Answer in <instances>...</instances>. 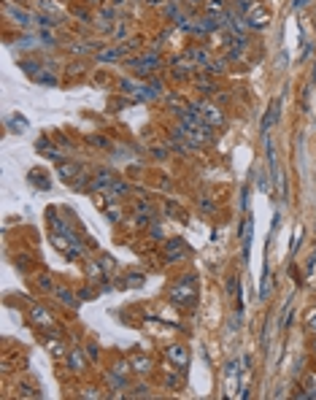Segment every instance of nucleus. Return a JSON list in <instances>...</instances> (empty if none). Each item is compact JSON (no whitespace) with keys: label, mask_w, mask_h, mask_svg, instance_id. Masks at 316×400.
Listing matches in <instances>:
<instances>
[{"label":"nucleus","mask_w":316,"mask_h":400,"mask_svg":"<svg viewBox=\"0 0 316 400\" xmlns=\"http://www.w3.org/2000/svg\"><path fill=\"white\" fill-rule=\"evenodd\" d=\"M130 395H132V397H149V387H146V384H138Z\"/></svg>","instance_id":"nucleus-35"},{"label":"nucleus","mask_w":316,"mask_h":400,"mask_svg":"<svg viewBox=\"0 0 316 400\" xmlns=\"http://www.w3.org/2000/svg\"><path fill=\"white\" fill-rule=\"evenodd\" d=\"M57 144H62L65 149H71V141H68V138H62V136H57Z\"/></svg>","instance_id":"nucleus-47"},{"label":"nucleus","mask_w":316,"mask_h":400,"mask_svg":"<svg viewBox=\"0 0 316 400\" xmlns=\"http://www.w3.org/2000/svg\"><path fill=\"white\" fill-rule=\"evenodd\" d=\"M87 351H89V357H92V360H98V354H100V349L95 346V344H89V346H87Z\"/></svg>","instance_id":"nucleus-45"},{"label":"nucleus","mask_w":316,"mask_h":400,"mask_svg":"<svg viewBox=\"0 0 316 400\" xmlns=\"http://www.w3.org/2000/svg\"><path fill=\"white\" fill-rule=\"evenodd\" d=\"M73 14H76V16H79V19H84V22H89V14H87V11H84V8H81V6H76V8H73Z\"/></svg>","instance_id":"nucleus-40"},{"label":"nucleus","mask_w":316,"mask_h":400,"mask_svg":"<svg viewBox=\"0 0 316 400\" xmlns=\"http://www.w3.org/2000/svg\"><path fill=\"white\" fill-rule=\"evenodd\" d=\"M162 252H165V260L168 262H181V260H184V257H187V243L184 241H181V238H168V241H165V249H162Z\"/></svg>","instance_id":"nucleus-5"},{"label":"nucleus","mask_w":316,"mask_h":400,"mask_svg":"<svg viewBox=\"0 0 316 400\" xmlns=\"http://www.w3.org/2000/svg\"><path fill=\"white\" fill-rule=\"evenodd\" d=\"M305 325H308V330H313V332H316V308L308 314V319H305Z\"/></svg>","instance_id":"nucleus-37"},{"label":"nucleus","mask_w":316,"mask_h":400,"mask_svg":"<svg viewBox=\"0 0 316 400\" xmlns=\"http://www.w3.org/2000/svg\"><path fill=\"white\" fill-rule=\"evenodd\" d=\"M8 127H11V132H25L27 119L22 117V114H14V117H8Z\"/></svg>","instance_id":"nucleus-21"},{"label":"nucleus","mask_w":316,"mask_h":400,"mask_svg":"<svg viewBox=\"0 0 316 400\" xmlns=\"http://www.w3.org/2000/svg\"><path fill=\"white\" fill-rule=\"evenodd\" d=\"M267 295H270V268L265 265V271H262V287H260V300H267Z\"/></svg>","instance_id":"nucleus-24"},{"label":"nucleus","mask_w":316,"mask_h":400,"mask_svg":"<svg viewBox=\"0 0 316 400\" xmlns=\"http://www.w3.org/2000/svg\"><path fill=\"white\" fill-rule=\"evenodd\" d=\"M30 184L33 187H41V189H49V179H46V173L43 170H30Z\"/></svg>","instance_id":"nucleus-20"},{"label":"nucleus","mask_w":316,"mask_h":400,"mask_svg":"<svg viewBox=\"0 0 316 400\" xmlns=\"http://www.w3.org/2000/svg\"><path fill=\"white\" fill-rule=\"evenodd\" d=\"M276 65H279V68H286V52H281L279 57H276Z\"/></svg>","instance_id":"nucleus-44"},{"label":"nucleus","mask_w":316,"mask_h":400,"mask_svg":"<svg viewBox=\"0 0 316 400\" xmlns=\"http://www.w3.org/2000/svg\"><path fill=\"white\" fill-rule=\"evenodd\" d=\"M257 184H260V189H262V192L267 189V184H265V176H262V170H260V168H257Z\"/></svg>","instance_id":"nucleus-42"},{"label":"nucleus","mask_w":316,"mask_h":400,"mask_svg":"<svg viewBox=\"0 0 316 400\" xmlns=\"http://www.w3.org/2000/svg\"><path fill=\"white\" fill-rule=\"evenodd\" d=\"M254 6H257V0H235V11L241 14V16H246Z\"/></svg>","instance_id":"nucleus-27"},{"label":"nucleus","mask_w":316,"mask_h":400,"mask_svg":"<svg viewBox=\"0 0 316 400\" xmlns=\"http://www.w3.org/2000/svg\"><path fill=\"white\" fill-rule=\"evenodd\" d=\"M313 349H316V341H313Z\"/></svg>","instance_id":"nucleus-53"},{"label":"nucleus","mask_w":316,"mask_h":400,"mask_svg":"<svg viewBox=\"0 0 316 400\" xmlns=\"http://www.w3.org/2000/svg\"><path fill=\"white\" fill-rule=\"evenodd\" d=\"M305 6H308V0H295V3H292L295 11H298V8H305Z\"/></svg>","instance_id":"nucleus-46"},{"label":"nucleus","mask_w":316,"mask_h":400,"mask_svg":"<svg viewBox=\"0 0 316 400\" xmlns=\"http://www.w3.org/2000/svg\"><path fill=\"white\" fill-rule=\"evenodd\" d=\"M124 281H127L130 287H141V284H143V273H127V276H124Z\"/></svg>","instance_id":"nucleus-33"},{"label":"nucleus","mask_w":316,"mask_h":400,"mask_svg":"<svg viewBox=\"0 0 316 400\" xmlns=\"http://www.w3.org/2000/svg\"><path fill=\"white\" fill-rule=\"evenodd\" d=\"M54 295H57V298H60L68 308H79V300H81V298H79V295H73L71 290H65V287H54Z\"/></svg>","instance_id":"nucleus-15"},{"label":"nucleus","mask_w":316,"mask_h":400,"mask_svg":"<svg viewBox=\"0 0 316 400\" xmlns=\"http://www.w3.org/2000/svg\"><path fill=\"white\" fill-rule=\"evenodd\" d=\"M57 173H60V179H65V182H73L76 173H81V165L79 163H71V160H60Z\"/></svg>","instance_id":"nucleus-12"},{"label":"nucleus","mask_w":316,"mask_h":400,"mask_svg":"<svg viewBox=\"0 0 316 400\" xmlns=\"http://www.w3.org/2000/svg\"><path fill=\"white\" fill-rule=\"evenodd\" d=\"M130 368H132V363H127V360H119V363H114V368H111V373H117V376H124V379H127V373H130Z\"/></svg>","instance_id":"nucleus-26"},{"label":"nucleus","mask_w":316,"mask_h":400,"mask_svg":"<svg viewBox=\"0 0 316 400\" xmlns=\"http://www.w3.org/2000/svg\"><path fill=\"white\" fill-rule=\"evenodd\" d=\"M197 68L195 60H189L187 54H181L173 60V65H170V71H173V79H192V73Z\"/></svg>","instance_id":"nucleus-6"},{"label":"nucleus","mask_w":316,"mask_h":400,"mask_svg":"<svg viewBox=\"0 0 316 400\" xmlns=\"http://www.w3.org/2000/svg\"><path fill=\"white\" fill-rule=\"evenodd\" d=\"M168 298H170V303H176V306H192L195 303V276L178 279L173 287H170Z\"/></svg>","instance_id":"nucleus-1"},{"label":"nucleus","mask_w":316,"mask_h":400,"mask_svg":"<svg viewBox=\"0 0 316 400\" xmlns=\"http://www.w3.org/2000/svg\"><path fill=\"white\" fill-rule=\"evenodd\" d=\"M279 114H281V100H270V106H267V111H265V117H262V125H260V130L262 132H267L276 122H279Z\"/></svg>","instance_id":"nucleus-10"},{"label":"nucleus","mask_w":316,"mask_h":400,"mask_svg":"<svg viewBox=\"0 0 316 400\" xmlns=\"http://www.w3.org/2000/svg\"><path fill=\"white\" fill-rule=\"evenodd\" d=\"M84 397H100V392H95V389H87V392H84Z\"/></svg>","instance_id":"nucleus-49"},{"label":"nucleus","mask_w":316,"mask_h":400,"mask_svg":"<svg viewBox=\"0 0 316 400\" xmlns=\"http://www.w3.org/2000/svg\"><path fill=\"white\" fill-rule=\"evenodd\" d=\"M206 71H208V73H224V71H227V62H224V60H211V62L206 65Z\"/></svg>","instance_id":"nucleus-30"},{"label":"nucleus","mask_w":316,"mask_h":400,"mask_svg":"<svg viewBox=\"0 0 316 400\" xmlns=\"http://www.w3.org/2000/svg\"><path fill=\"white\" fill-rule=\"evenodd\" d=\"M49 351H52V357H65L68 351H65V346H62V341H49Z\"/></svg>","instance_id":"nucleus-29"},{"label":"nucleus","mask_w":316,"mask_h":400,"mask_svg":"<svg viewBox=\"0 0 316 400\" xmlns=\"http://www.w3.org/2000/svg\"><path fill=\"white\" fill-rule=\"evenodd\" d=\"M206 11L211 16H222L227 8H224V0H206Z\"/></svg>","instance_id":"nucleus-23"},{"label":"nucleus","mask_w":316,"mask_h":400,"mask_svg":"<svg viewBox=\"0 0 316 400\" xmlns=\"http://www.w3.org/2000/svg\"><path fill=\"white\" fill-rule=\"evenodd\" d=\"M35 284H38V287H41V290H46V292H54L52 276H46V273H41V276H38V279H35Z\"/></svg>","instance_id":"nucleus-31"},{"label":"nucleus","mask_w":316,"mask_h":400,"mask_svg":"<svg viewBox=\"0 0 316 400\" xmlns=\"http://www.w3.org/2000/svg\"><path fill=\"white\" fill-rule=\"evenodd\" d=\"M71 184H73V189H84V187H89V176L87 173H79Z\"/></svg>","instance_id":"nucleus-32"},{"label":"nucleus","mask_w":316,"mask_h":400,"mask_svg":"<svg viewBox=\"0 0 316 400\" xmlns=\"http://www.w3.org/2000/svg\"><path fill=\"white\" fill-rule=\"evenodd\" d=\"M241 238H243V257L249 260V249H252V219H243V225H241Z\"/></svg>","instance_id":"nucleus-18"},{"label":"nucleus","mask_w":316,"mask_h":400,"mask_svg":"<svg viewBox=\"0 0 316 400\" xmlns=\"http://www.w3.org/2000/svg\"><path fill=\"white\" fill-rule=\"evenodd\" d=\"M200 208H203V211H208V214H211V211H214V203H211L208 197H200Z\"/></svg>","instance_id":"nucleus-39"},{"label":"nucleus","mask_w":316,"mask_h":400,"mask_svg":"<svg viewBox=\"0 0 316 400\" xmlns=\"http://www.w3.org/2000/svg\"><path fill=\"white\" fill-rule=\"evenodd\" d=\"M89 3H103V0H89Z\"/></svg>","instance_id":"nucleus-51"},{"label":"nucleus","mask_w":316,"mask_h":400,"mask_svg":"<svg viewBox=\"0 0 316 400\" xmlns=\"http://www.w3.org/2000/svg\"><path fill=\"white\" fill-rule=\"evenodd\" d=\"M3 14H6V19H11L14 25H19L22 30H27V27H33L35 25V14H30V11H25V8H19V6H14V3H3Z\"/></svg>","instance_id":"nucleus-2"},{"label":"nucleus","mask_w":316,"mask_h":400,"mask_svg":"<svg viewBox=\"0 0 316 400\" xmlns=\"http://www.w3.org/2000/svg\"><path fill=\"white\" fill-rule=\"evenodd\" d=\"M130 363H132V370H136V373H143V376H146L149 370H151V360H149L146 354H141V351L130 354Z\"/></svg>","instance_id":"nucleus-13"},{"label":"nucleus","mask_w":316,"mask_h":400,"mask_svg":"<svg viewBox=\"0 0 316 400\" xmlns=\"http://www.w3.org/2000/svg\"><path fill=\"white\" fill-rule=\"evenodd\" d=\"M114 3H117V6H122V3H127V0H114Z\"/></svg>","instance_id":"nucleus-50"},{"label":"nucleus","mask_w":316,"mask_h":400,"mask_svg":"<svg viewBox=\"0 0 316 400\" xmlns=\"http://www.w3.org/2000/svg\"><path fill=\"white\" fill-rule=\"evenodd\" d=\"M52 146H54V144H52V141L46 138V136H41V138L35 141V149H38V151H43V154H46V151H49Z\"/></svg>","instance_id":"nucleus-34"},{"label":"nucleus","mask_w":316,"mask_h":400,"mask_svg":"<svg viewBox=\"0 0 316 400\" xmlns=\"http://www.w3.org/2000/svg\"><path fill=\"white\" fill-rule=\"evenodd\" d=\"M35 6H38V11H43V14H49V16H57V19L65 16L62 6H57L54 0H35Z\"/></svg>","instance_id":"nucleus-14"},{"label":"nucleus","mask_w":316,"mask_h":400,"mask_svg":"<svg viewBox=\"0 0 316 400\" xmlns=\"http://www.w3.org/2000/svg\"><path fill=\"white\" fill-rule=\"evenodd\" d=\"M105 214H108L111 222H119V208L117 206H108V208H105Z\"/></svg>","instance_id":"nucleus-36"},{"label":"nucleus","mask_w":316,"mask_h":400,"mask_svg":"<svg viewBox=\"0 0 316 400\" xmlns=\"http://www.w3.org/2000/svg\"><path fill=\"white\" fill-rule=\"evenodd\" d=\"M130 192V184L127 182H114L111 189H105V195H108V200H117V197H124Z\"/></svg>","instance_id":"nucleus-19"},{"label":"nucleus","mask_w":316,"mask_h":400,"mask_svg":"<svg viewBox=\"0 0 316 400\" xmlns=\"http://www.w3.org/2000/svg\"><path fill=\"white\" fill-rule=\"evenodd\" d=\"M87 144H89V146H98V149H111V146H114L111 138H105V136H89Z\"/></svg>","instance_id":"nucleus-25"},{"label":"nucleus","mask_w":316,"mask_h":400,"mask_svg":"<svg viewBox=\"0 0 316 400\" xmlns=\"http://www.w3.org/2000/svg\"><path fill=\"white\" fill-rule=\"evenodd\" d=\"M192 3H200V0H192Z\"/></svg>","instance_id":"nucleus-52"},{"label":"nucleus","mask_w":316,"mask_h":400,"mask_svg":"<svg viewBox=\"0 0 316 400\" xmlns=\"http://www.w3.org/2000/svg\"><path fill=\"white\" fill-rule=\"evenodd\" d=\"M197 111H200V117H203V122H208L211 127H222V125H224V114H222V108H219L216 103L203 100V103L197 106Z\"/></svg>","instance_id":"nucleus-4"},{"label":"nucleus","mask_w":316,"mask_h":400,"mask_svg":"<svg viewBox=\"0 0 316 400\" xmlns=\"http://www.w3.org/2000/svg\"><path fill=\"white\" fill-rule=\"evenodd\" d=\"M200 90H203L206 95H211V92H216V84H211V81H200Z\"/></svg>","instance_id":"nucleus-38"},{"label":"nucleus","mask_w":316,"mask_h":400,"mask_svg":"<svg viewBox=\"0 0 316 400\" xmlns=\"http://www.w3.org/2000/svg\"><path fill=\"white\" fill-rule=\"evenodd\" d=\"M57 25H60V19H57V16H49L43 11L35 14V27H38V30H54Z\"/></svg>","instance_id":"nucleus-16"},{"label":"nucleus","mask_w":316,"mask_h":400,"mask_svg":"<svg viewBox=\"0 0 316 400\" xmlns=\"http://www.w3.org/2000/svg\"><path fill=\"white\" fill-rule=\"evenodd\" d=\"M68 368L73 370V373H81V370L87 368V357H84V349L73 346V349L68 351Z\"/></svg>","instance_id":"nucleus-11"},{"label":"nucleus","mask_w":316,"mask_h":400,"mask_svg":"<svg viewBox=\"0 0 316 400\" xmlns=\"http://www.w3.org/2000/svg\"><path fill=\"white\" fill-rule=\"evenodd\" d=\"M154 157L157 160H165V149H154Z\"/></svg>","instance_id":"nucleus-48"},{"label":"nucleus","mask_w":316,"mask_h":400,"mask_svg":"<svg viewBox=\"0 0 316 400\" xmlns=\"http://www.w3.org/2000/svg\"><path fill=\"white\" fill-rule=\"evenodd\" d=\"M35 81L41 84V87H57V76H54L52 71H46V68L35 76Z\"/></svg>","instance_id":"nucleus-22"},{"label":"nucleus","mask_w":316,"mask_h":400,"mask_svg":"<svg viewBox=\"0 0 316 400\" xmlns=\"http://www.w3.org/2000/svg\"><path fill=\"white\" fill-rule=\"evenodd\" d=\"M30 322L35 327H43V330H49L54 325V317L49 314V308H43L41 303H35V306L30 308Z\"/></svg>","instance_id":"nucleus-7"},{"label":"nucleus","mask_w":316,"mask_h":400,"mask_svg":"<svg viewBox=\"0 0 316 400\" xmlns=\"http://www.w3.org/2000/svg\"><path fill=\"white\" fill-rule=\"evenodd\" d=\"M111 184H114V173L111 170H98V176L89 182V192H105V189H111Z\"/></svg>","instance_id":"nucleus-9"},{"label":"nucleus","mask_w":316,"mask_h":400,"mask_svg":"<svg viewBox=\"0 0 316 400\" xmlns=\"http://www.w3.org/2000/svg\"><path fill=\"white\" fill-rule=\"evenodd\" d=\"M100 265H103V271H114V260H111V257H100Z\"/></svg>","instance_id":"nucleus-41"},{"label":"nucleus","mask_w":316,"mask_h":400,"mask_svg":"<svg viewBox=\"0 0 316 400\" xmlns=\"http://www.w3.org/2000/svg\"><path fill=\"white\" fill-rule=\"evenodd\" d=\"M238 368H241L238 360H230V363L224 365V379H227V382H233V376H238Z\"/></svg>","instance_id":"nucleus-28"},{"label":"nucleus","mask_w":316,"mask_h":400,"mask_svg":"<svg viewBox=\"0 0 316 400\" xmlns=\"http://www.w3.org/2000/svg\"><path fill=\"white\" fill-rule=\"evenodd\" d=\"M165 357L173 365H178V368H187L189 365V351H187V346H181V344H170L165 349Z\"/></svg>","instance_id":"nucleus-8"},{"label":"nucleus","mask_w":316,"mask_h":400,"mask_svg":"<svg viewBox=\"0 0 316 400\" xmlns=\"http://www.w3.org/2000/svg\"><path fill=\"white\" fill-rule=\"evenodd\" d=\"M79 298H81V300H89V298H95V290H89V287H87V290H81V292H79Z\"/></svg>","instance_id":"nucleus-43"},{"label":"nucleus","mask_w":316,"mask_h":400,"mask_svg":"<svg viewBox=\"0 0 316 400\" xmlns=\"http://www.w3.org/2000/svg\"><path fill=\"white\" fill-rule=\"evenodd\" d=\"M246 25H249V30H265L267 27V22H270V11H267V8L262 6V3H257L252 11H249L246 16Z\"/></svg>","instance_id":"nucleus-3"},{"label":"nucleus","mask_w":316,"mask_h":400,"mask_svg":"<svg viewBox=\"0 0 316 400\" xmlns=\"http://www.w3.org/2000/svg\"><path fill=\"white\" fill-rule=\"evenodd\" d=\"M184 54L189 57V60H195L197 65H203V68H206V65L211 62V54H208L206 49H197V46H189V49H187Z\"/></svg>","instance_id":"nucleus-17"}]
</instances>
